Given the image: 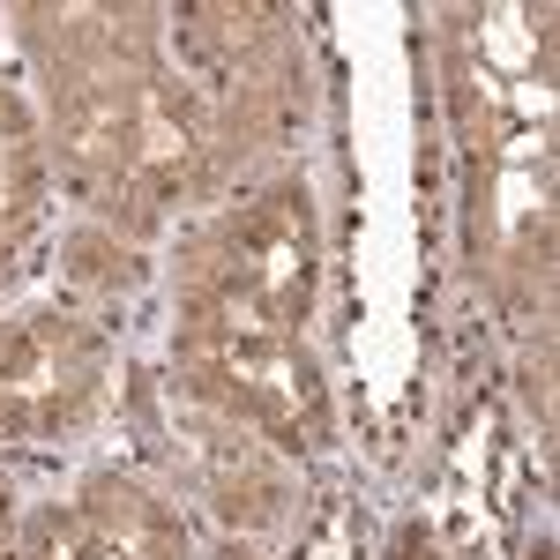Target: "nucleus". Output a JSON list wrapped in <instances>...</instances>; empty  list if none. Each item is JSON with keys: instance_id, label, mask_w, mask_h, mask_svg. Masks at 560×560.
Returning a JSON list of instances; mask_svg holds the SVG:
<instances>
[{"instance_id": "nucleus-6", "label": "nucleus", "mask_w": 560, "mask_h": 560, "mask_svg": "<svg viewBox=\"0 0 560 560\" xmlns=\"http://www.w3.org/2000/svg\"><path fill=\"white\" fill-rule=\"evenodd\" d=\"M15 560H105V553H97V538H90L83 516L38 509V516L15 530Z\"/></svg>"}, {"instance_id": "nucleus-8", "label": "nucleus", "mask_w": 560, "mask_h": 560, "mask_svg": "<svg viewBox=\"0 0 560 560\" xmlns=\"http://www.w3.org/2000/svg\"><path fill=\"white\" fill-rule=\"evenodd\" d=\"M0 560H15V546H8V530H0Z\"/></svg>"}, {"instance_id": "nucleus-1", "label": "nucleus", "mask_w": 560, "mask_h": 560, "mask_svg": "<svg viewBox=\"0 0 560 560\" xmlns=\"http://www.w3.org/2000/svg\"><path fill=\"white\" fill-rule=\"evenodd\" d=\"M306 284H314V217L306 195H269L261 210H247L224 247H217L195 322H232V329H277L292 337V322L306 314Z\"/></svg>"}, {"instance_id": "nucleus-4", "label": "nucleus", "mask_w": 560, "mask_h": 560, "mask_svg": "<svg viewBox=\"0 0 560 560\" xmlns=\"http://www.w3.org/2000/svg\"><path fill=\"white\" fill-rule=\"evenodd\" d=\"M83 523H90V538H97L105 560H187L179 516L158 493H142L135 478H90Z\"/></svg>"}, {"instance_id": "nucleus-7", "label": "nucleus", "mask_w": 560, "mask_h": 560, "mask_svg": "<svg viewBox=\"0 0 560 560\" xmlns=\"http://www.w3.org/2000/svg\"><path fill=\"white\" fill-rule=\"evenodd\" d=\"M396 560H433V546H419V538H404V553Z\"/></svg>"}, {"instance_id": "nucleus-5", "label": "nucleus", "mask_w": 560, "mask_h": 560, "mask_svg": "<svg viewBox=\"0 0 560 560\" xmlns=\"http://www.w3.org/2000/svg\"><path fill=\"white\" fill-rule=\"evenodd\" d=\"M31 195H38V158H31V128H23V113L0 97V224H15V217L31 210Z\"/></svg>"}, {"instance_id": "nucleus-3", "label": "nucleus", "mask_w": 560, "mask_h": 560, "mask_svg": "<svg viewBox=\"0 0 560 560\" xmlns=\"http://www.w3.org/2000/svg\"><path fill=\"white\" fill-rule=\"evenodd\" d=\"M97 388V345L68 322H15L0 337V433L31 441L75 419Z\"/></svg>"}, {"instance_id": "nucleus-2", "label": "nucleus", "mask_w": 560, "mask_h": 560, "mask_svg": "<svg viewBox=\"0 0 560 560\" xmlns=\"http://www.w3.org/2000/svg\"><path fill=\"white\" fill-rule=\"evenodd\" d=\"M187 366L202 374V388H217L232 411H247L277 433L314 427L322 396L292 337L277 329H232V322H187Z\"/></svg>"}]
</instances>
